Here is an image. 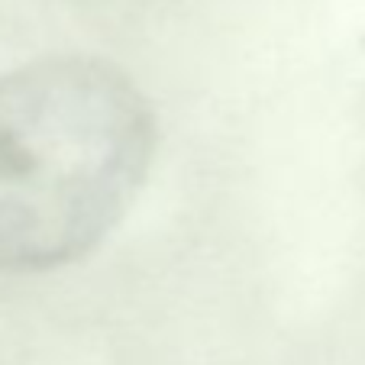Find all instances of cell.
I'll list each match as a JSON object with an SVG mask.
<instances>
[{
  "instance_id": "1",
  "label": "cell",
  "mask_w": 365,
  "mask_h": 365,
  "mask_svg": "<svg viewBox=\"0 0 365 365\" xmlns=\"http://www.w3.org/2000/svg\"><path fill=\"white\" fill-rule=\"evenodd\" d=\"M159 123L107 58L46 56L0 75V275L91 255L155 162Z\"/></svg>"
}]
</instances>
